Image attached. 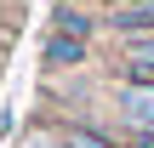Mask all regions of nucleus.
<instances>
[{
  "instance_id": "obj_1",
  "label": "nucleus",
  "mask_w": 154,
  "mask_h": 148,
  "mask_svg": "<svg viewBox=\"0 0 154 148\" xmlns=\"http://www.w3.org/2000/svg\"><path fill=\"white\" fill-rule=\"evenodd\" d=\"M86 51H91V40L51 29V34H46V46H40V74H63V68H80V63H86Z\"/></svg>"
},
{
  "instance_id": "obj_2",
  "label": "nucleus",
  "mask_w": 154,
  "mask_h": 148,
  "mask_svg": "<svg viewBox=\"0 0 154 148\" xmlns=\"http://www.w3.org/2000/svg\"><path fill=\"white\" fill-rule=\"evenodd\" d=\"M109 29H114L120 40L154 34V0H120V6H109Z\"/></svg>"
},
{
  "instance_id": "obj_3",
  "label": "nucleus",
  "mask_w": 154,
  "mask_h": 148,
  "mask_svg": "<svg viewBox=\"0 0 154 148\" xmlns=\"http://www.w3.org/2000/svg\"><path fill=\"white\" fill-rule=\"evenodd\" d=\"M120 114L131 120V131H154V80H126L120 86Z\"/></svg>"
},
{
  "instance_id": "obj_4",
  "label": "nucleus",
  "mask_w": 154,
  "mask_h": 148,
  "mask_svg": "<svg viewBox=\"0 0 154 148\" xmlns=\"http://www.w3.org/2000/svg\"><path fill=\"white\" fill-rule=\"evenodd\" d=\"M57 137H63V148H131V143H120L114 131L86 125V120H63V125H57Z\"/></svg>"
},
{
  "instance_id": "obj_5",
  "label": "nucleus",
  "mask_w": 154,
  "mask_h": 148,
  "mask_svg": "<svg viewBox=\"0 0 154 148\" xmlns=\"http://www.w3.org/2000/svg\"><path fill=\"white\" fill-rule=\"evenodd\" d=\"M120 74L126 80H154V34H137L120 46Z\"/></svg>"
},
{
  "instance_id": "obj_6",
  "label": "nucleus",
  "mask_w": 154,
  "mask_h": 148,
  "mask_svg": "<svg viewBox=\"0 0 154 148\" xmlns=\"http://www.w3.org/2000/svg\"><path fill=\"white\" fill-rule=\"evenodd\" d=\"M51 29H63V34H80V40H91V34H97V17H91V11H80L74 0H63V6L51 11Z\"/></svg>"
},
{
  "instance_id": "obj_7",
  "label": "nucleus",
  "mask_w": 154,
  "mask_h": 148,
  "mask_svg": "<svg viewBox=\"0 0 154 148\" xmlns=\"http://www.w3.org/2000/svg\"><path fill=\"white\" fill-rule=\"evenodd\" d=\"M131 148H154V131H131Z\"/></svg>"
},
{
  "instance_id": "obj_8",
  "label": "nucleus",
  "mask_w": 154,
  "mask_h": 148,
  "mask_svg": "<svg viewBox=\"0 0 154 148\" xmlns=\"http://www.w3.org/2000/svg\"><path fill=\"white\" fill-rule=\"evenodd\" d=\"M109 6H120V0H109Z\"/></svg>"
}]
</instances>
